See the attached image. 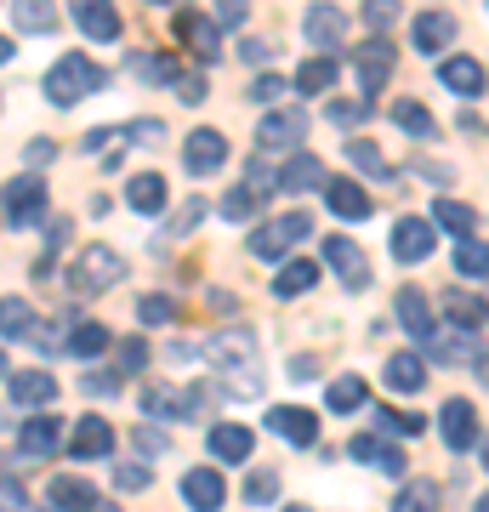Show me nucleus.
<instances>
[{"label": "nucleus", "instance_id": "61", "mask_svg": "<svg viewBox=\"0 0 489 512\" xmlns=\"http://www.w3.org/2000/svg\"><path fill=\"white\" fill-rule=\"evenodd\" d=\"M478 450H484V467H489V433H484V439H478Z\"/></svg>", "mask_w": 489, "mask_h": 512}, {"label": "nucleus", "instance_id": "40", "mask_svg": "<svg viewBox=\"0 0 489 512\" xmlns=\"http://www.w3.org/2000/svg\"><path fill=\"white\" fill-rule=\"evenodd\" d=\"M109 348V330L103 325H74L69 330V353H80V359H91V353Z\"/></svg>", "mask_w": 489, "mask_h": 512}, {"label": "nucleus", "instance_id": "13", "mask_svg": "<svg viewBox=\"0 0 489 512\" xmlns=\"http://www.w3.org/2000/svg\"><path fill=\"white\" fill-rule=\"evenodd\" d=\"M302 137H308V114H302V109L268 114V120H262V131H256V143H262V148H296Z\"/></svg>", "mask_w": 489, "mask_h": 512}, {"label": "nucleus", "instance_id": "45", "mask_svg": "<svg viewBox=\"0 0 489 512\" xmlns=\"http://www.w3.org/2000/svg\"><path fill=\"white\" fill-rule=\"evenodd\" d=\"M347 160L359 165V171H376V177L387 171V160L376 154V143H347Z\"/></svg>", "mask_w": 489, "mask_h": 512}, {"label": "nucleus", "instance_id": "55", "mask_svg": "<svg viewBox=\"0 0 489 512\" xmlns=\"http://www.w3.org/2000/svg\"><path fill=\"white\" fill-rule=\"evenodd\" d=\"M0 507H29V495H23V484H12V478H0Z\"/></svg>", "mask_w": 489, "mask_h": 512}, {"label": "nucleus", "instance_id": "47", "mask_svg": "<svg viewBox=\"0 0 489 512\" xmlns=\"http://www.w3.org/2000/svg\"><path fill=\"white\" fill-rule=\"evenodd\" d=\"M251 97L256 103H279V97H285V74H262V80L251 86Z\"/></svg>", "mask_w": 489, "mask_h": 512}, {"label": "nucleus", "instance_id": "53", "mask_svg": "<svg viewBox=\"0 0 489 512\" xmlns=\"http://www.w3.org/2000/svg\"><path fill=\"white\" fill-rule=\"evenodd\" d=\"M177 97H182V103H205V80H200V74H182Z\"/></svg>", "mask_w": 489, "mask_h": 512}, {"label": "nucleus", "instance_id": "19", "mask_svg": "<svg viewBox=\"0 0 489 512\" xmlns=\"http://www.w3.org/2000/svg\"><path fill=\"white\" fill-rule=\"evenodd\" d=\"M46 501L63 512H86V507H109L103 495H97V484H86V478H52L46 484Z\"/></svg>", "mask_w": 489, "mask_h": 512}, {"label": "nucleus", "instance_id": "44", "mask_svg": "<svg viewBox=\"0 0 489 512\" xmlns=\"http://www.w3.org/2000/svg\"><path fill=\"white\" fill-rule=\"evenodd\" d=\"M273 495H279V478H273V473H251V478H245V501L262 507V501H273Z\"/></svg>", "mask_w": 489, "mask_h": 512}, {"label": "nucleus", "instance_id": "50", "mask_svg": "<svg viewBox=\"0 0 489 512\" xmlns=\"http://www.w3.org/2000/svg\"><path fill=\"white\" fill-rule=\"evenodd\" d=\"M148 467H114V484H120V490H148Z\"/></svg>", "mask_w": 489, "mask_h": 512}, {"label": "nucleus", "instance_id": "2", "mask_svg": "<svg viewBox=\"0 0 489 512\" xmlns=\"http://www.w3.org/2000/svg\"><path fill=\"white\" fill-rule=\"evenodd\" d=\"M114 279H126V256L114 251V245L80 251V262H74V285H80V291H109Z\"/></svg>", "mask_w": 489, "mask_h": 512}, {"label": "nucleus", "instance_id": "32", "mask_svg": "<svg viewBox=\"0 0 489 512\" xmlns=\"http://www.w3.org/2000/svg\"><path fill=\"white\" fill-rule=\"evenodd\" d=\"M279 188H325V165L313 160V154H290L279 165Z\"/></svg>", "mask_w": 489, "mask_h": 512}, {"label": "nucleus", "instance_id": "7", "mask_svg": "<svg viewBox=\"0 0 489 512\" xmlns=\"http://www.w3.org/2000/svg\"><path fill=\"white\" fill-rule=\"evenodd\" d=\"M438 433H444L450 450H472V444L484 439V433H478V410H472L467 399H450L438 410Z\"/></svg>", "mask_w": 489, "mask_h": 512}, {"label": "nucleus", "instance_id": "4", "mask_svg": "<svg viewBox=\"0 0 489 512\" xmlns=\"http://www.w3.org/2000/svg\"><path fill=\"white\" fill-rule=\"evenodd\" d=\"M177 40L200 63H217L222 57V23L217 18H200V12H177Z\"/></svg>", "mask_w": 489, "mask_h": 512}, {"label": "nucleus", "instance_id": "21", "mask_svg": "<svg viewBox=\"0 0 489 512\" xmlns=\"http://www.w3.org/2000/svg\"><path fill=\"white\" fill-rule=\"evenodd\" d=\"M6 393L35 410V404H52L57 399V376H52V370H18V376L6 382Z\"/></svg>", "mask_w": 489, "mask_h": 512}, {"label": "nucleus", "instance_id": "56", "mask_svg": "<svg viewBox=\"0 0 489 512\" xmlns=\"http://www.w3.org/2000/svg\"><path fill=\"white\" fill-rule=\"evenodd\" d=\"M86 393H91V399H109V393H114V376H97V370H91V376H86Z\"/></svg>", "mask_w": 489, "mask_h": 512}, {"label": "nucleus", "instance_id": "43", "mask_svg": "<svg viewBox=\"0 0 489 512\" xmlns=\"http://www.w3.org/2000/svg\"><path fill=\"white\" fill-rule=\"evenodd\" d=\"M137 319H143V325H171V319H177V302H171V296H143V302H137Z\"/></svg>", "mask_w": 489, "mask_h": 512}, {"label": "nucleus", "instance_id": "36", "mask_svg": "<svg viewBox=\"0 0 489 512\" xmlns=\"http://www.w3.org/2000/svg\"><path fill=\"white\" fill-rule=\"evenodd\" d=\"M313 279H319L313 262H285V268L273 274V296H302V291H313Z\"/></svg>", "mask_w": 489, "mask_h": 512}, {"label": "nucleus", "instance_id": "10", "mask_svg": "<svg viewBox=\"0 0 489 512\" xmlns=\"http://www.w3.org/2000/svg\"><path fill=\"white\" fill-rule=\"evenodd\" d=\"M182 501L194 512H217L228 501V484H222L217 467H194V473H182Z\"/></svg>", "mask_w": 489, "mask_h": 512}, {"label": "nucleus", "instance_id": "1", "mask_svg": "<svg viewBox=\"0 0 489 512\" xmlns=\"http://www.w3.org/2000/svg\"><path fill=\"white\" fill-rule=\"evenodd\" d=\"M103 92V69L91 63L86 52H63L46 69V97H52L57 109H74V103H86V97Z\"/></svg>", "mask_w": 489, "mask_h": 512}, {"label": "nucleus", "instance_id": "39", "mask_svg": "<svg viewBox=\"0 0 489 512\" xmlns=\"http://www.w3.org/2000/svg\"><path fill=\"white\" fill-rule=\"evenodd\" d=\"M393 120H399L410 137H433V114L421 109V103H410V97H404V103H393Z\"/></svg>", "mask_w": 489, "mask_h": 512}, {"label": "nucleus", "instance_id": "8", "mask_svg": "<svg viewBox=\"0 0 489 512\" xmlns=\"http://www.w3.org/2000/svg\"><path fill=\"white\" fill-rule=\"evenodd\" d=\"M433 245H438V234L427 217H399V228H393V256L399 262H427Z\"/></svg>", "mask_w": 489, "mask_h": 512}, {"label": "nucleus", "instance_id": "3", "mask_svg": "<svg viewBox=\"0 0 489 512\" xmlns=\"http://www.w3.org/2000/svg\"><path fill=\"white\" fill-rule=\"evenodd\" d=\"M0 211H6L12 228L40 222V211H46V183H40V177H12V183L0 188Z\"/></svg>", "mask_w": 489, "mask_h": 512}, {"label": "nucleus", "instance_id": "33", "mask_svg": "<svg viewBox=\"0 0 489 512\" xmlns=\"http://www.w3.org/2000/svg\"><path fill=\"white\" fill-rule=\"evenodd\" d=\"M29 330H35V308L23 296H0V336L6 342H23Z\"/></svg>", "mask_w": 489, "mask_h": 512}, {"label": "nucleus", "instance_id": "11", "mask_svg": "<svg viewBox=\"0 0 489 512\" xmlns=\"http://www.w3.org/2000/svg\"><path fill=\"white\" fill-rule=\"evenodd\" d=\"M69 6H74V23H80L86 40H120V12H114V0H69Z\"/></svg>", "mask_w": 489, "mask_h": 512}, {"label": "nucleus", "instance_id": "38", "mask_svg": "<svg viewBox=\"0 0 489 512\" xmlns=\"http://www.w3.org/2000/svg\"><path fill=\"white\" fill-rule=\"evenodd\" d=\"M455 274H467V279H484L489 274V245L484 239H461V245H455Z\"/></svg>", "mask_w": 489, "mask_h": 512}, {"label": "nucleus", "instance_id": "37", "mask_svg": "<svg viewBox=\"0 0 489 512\" xmlns=\"http://www.w3.org/2000/svg\"><path fill=\"white\" fill-rule=\"evenodd\" d=\"M433 222H438V228H450L455 239H467L472 228H478L472 205H461V200H438V205H433Z\"/></svg>", "mask_w": 489, "mask_h": 512}, {"label": "nucleus", "instance_id": "25", "mask_svg": "<svg viewBox=\"0 0 489 512\" xmlns=\"http://www.w3.org/2000/svg\"><path fill=\"white\" fill-rule=\"evenodd\" d=\"M336 74H342V63H336L330 52H319V57H308V63H302V74H296V92H302V97H325L330 86H336Z\"/></svg>", "mask_w": 489, "mask_h": 512}, {"label": "nucleus", "instance_id": "46", "mask_svg": "<svg viewBox=\"0 0 489 512\" xmlns=\"http://www.w3.org/2000/svg\"><path fill=\"white\" fill-rule=\"evenodd\" d=\"M393 18H399V0H370V6H364V23H370L376 35H381Z\"/></svg>", "mask_w": 489, "mask_h": 512}, {"label": "nucleus", "instance_id": "30", "mask_svg": "<svg viewBox=\"0 0 489 512\" xmlns=\"http://www.w3.org/2000/svg\"><path fill=\"white\" fill-rule=\"evenodd\" d=\"M251 353H256V342L245 336V330H222V336H211V359H217L222 370L251 365Z\"/></svg>", "mask_w": 489, "mask_h": 512}, {"label": "nucleus", "instance_id": "54", "mask_svg": "<svg viewBox=\"0 0 489 512\" xmlns=\"http://www.w3.org/2000/svg\"><path fill=\"white\" fill-rule=\"evenodd\" d=\"M137 450H148V456H165V433H160V427H137Z\"/></svg>", "mask_w": 489, "mask_h": 512}, {"label": "nucleus", "instance_id": "64", "mask_svg": "<svg viewBox=\"0 0 489 512\" xmlns=\"http://www.w3.org/2000/svg\"><path fill=\"white\" fill-rule=\"evenodd\" d=\"M160 6H165V0H160Z\"/></svg>", "mask_w": 489, "mask_h": 512}, {"label": "nucleus", "instance_id": "58", "mask_svg": "<svg viewBox=\"0 0 489 512\" xmlns=\"http://www.w3.org/2000/svg\"><path fill=\"white\" fill-rule=\"evenodd\" d=\"M290 376H296V382H313V376H319V365H313V359H296V365H290Z\"/></svg>", "mask_w": 489, "mask_h": 512}, {"label": "nucleus", "instance_id": "15", "mask_svg": "<svg viewBox=\"0 0 489 512\" xmlns=\"http://www.w3.org/2000/svg\"><path fill=\"white\" fill-rule=\"evenodd\" d=\"M57 444H63V421H57V416H29V421L18 427V450H23V456L46 461Z\"/></svg>", "mask_w": 489, "mask_h": 512}, {"label": "nucleus", "instance_id": "5", "mask_svg": "<svg viewBox=\"0 0 489 512\" xmlns=\"http://www.w3.org/2000/svg\"><path fill=\"white\" fill-rule=\"evenodd\" d=\"M325 262L336 268V279H342L347 291H364V285H370V262H364V251L347 234H330L325 239Z\"/></svg>", "mask_w": 489, "mask_h": 512}, {"label": "nucleus", "instance_id": "22", "mask_svg": "<svg viewBox=\"0 0 489 512\" xmlns=\"http://www.w3.org/2000/svg\"><path fill=\"white\" fill-rule=\"evenodd\" d=\"M399 325L410 330V336H416L421 348H427V342L438 336V325H433V308H427V296H421V291H399Z\"/></svg>", "mask_w": 489, "mask_h": 512}, {"label": "nucleus", "instance_id": "12", "mask_svg": "<svg viewBox=\"0 0 489 512\" xmlns=\"http://www.w3.org/2000/svg\"><path fill=\"white\" fill-rule=\"evenodd\" d=\"M222 160H228V143H222V131H211V126L194 131V137L182 143V165H188L194 177H211Z\"/></svg>", "mask_w": 489, "mask_h": 512}, {"label": "nucleus", "instance_id": "18", "mask_svg": "<svg viewBox=\"0 0 489 512\" xmlns=\"http://www.w3.org/2000/svg\"><path fill=\"white\" fill-rule=\"evenodd\" d=\"M353 456L364 461V467H376V473H387V478H404V450H393L387 439H376V433H359V439L347 444Z\"/></svg>", "mask_w": 489, "mask_h": 512}, {"label": "nucleus", "instance_id": "28", "mask_svg": "<svg viewBox=\"0 0 489 512\" xmlns=\"http://www.w3.org/2000/svg\"><path fill=\"white\" fill-rule=\"evenodd\" d=\"M12 23L23 35H52L57 29V6L52 0H12Z\"/></svg>", "mask_w": 489, "mask_h": 512}, {"label": "nucleus", "instance_id": "6", "mask_svg": "<svg viewBox=\"0 0 489 512\" xmlns=\"http://www.w3.org/2000/svg\"><path fill=\"white\" fill-rule=\"evenodd\" d=\"M268 433L285 444H313L319 439V416L313 410H302V404H273L268 410Z\"/></svg>", "mask_w": 489, "mask_h": 512}, {"label": "nucleus", "instance_id": "51", "mask_svg": "<svg viewBox=\"0 0 489 512\" xmlns=\"http://www.w3.org/2000/svg\"><path fill=\"white\" fill-rule=\"evenodd\" d=\"M433 501H438V490H433V484H416V490H404V495H399V507H404V512L433 507Z\"/></svg>", "mask_w": 489, "mask_h": 512}, {"label": "nucleus", "instance_id": "26", "mask_svg": "<svg viewBox=\"0 0 489 512\" xmlns=\"http://www.w3.org/2000/svg\"><path fill=\"white\" fill-rule=\"evenodd\" d=\"M438 80H444L450 92H461V97L484 92V69H478L472 57H444V63H438Z\"/></svg>", "mask_w": 489, "mask_h": 512}, {"label": "nucleus", "instance_id": "9", "mask_svg": "<svg viewBox=\"0 0 489 512\" xmlns=\"http://www.w3.org/2000/svg\"><path fill=\"white\" fill-rule=\"evenodd\" d=\"M353 69H359V86H364V97H376L381 86H387V74H393V46L387 40H364L359 46V57H353Z\"/></svg>", "mask_w": 489, "mask_h": 512}, {"label": "nucleus", "instance_id": "52", "mask_svg": "<svg viewBox=\"0 0 489 512\" xmlns=\"http://www.w3.org/2000/svg\"><path fill=\"white\" fill-rule=\"evenodd\" d=\"M137 365H148V348L131 336V342H120V370H137Z\"/></svg>", "mask_w": 489, "mask_h": 512}, {"label": "nucleus", "instance_id": "24", "mask_svg": "<svg viewBox=\"0 0 489 512\" xmlns=\"http://www.w3.org/2000/svg\"><path fill=\"white\" fill-rule=\"evenodd\" d=\"M126 205L137 211V217H160V211H165V177H154V171L131 177V183H126Z\"/></svg>", "mask_w": 489, "mask_h": 512}, {"label": "nucleus", "instance_id": "60", "mask_svg": "<svg viewBox=\"0 0 489 512\" xmlns=\"http://www.w3.org/2000/svg\"><path fill=\"white\" fill-rule=\"evenodd\" d=\"M12 57H18V46H12V40L0 35V63H12Z\"/></svg>", "mask_w": 489, "mask_h": 512}, {"label": "nucleus", "instance_id": "23", "mask_svg": "<svg viewBox=\"0 0 489 512\" xmlns=\"http://www.w3.org/2000/svg\"><path fill=\"white\" fill-rule=\"evenodd\" d=\"M381 376H387L393 393H421V387H427V359H421V353H393Z\"/></svg>", "mask_w": 489, "mask_h": 512}, {"label": "nucleus", "instance_id": "57", "mask_svg": "<svg viewBox=\"0 0 489 512\" xmlns=\"http://www.w3.org/2000/svg\"><path fill=\"white\" fill-rule=\"evenodd\" d=\"M239 57H245V63H268V46H262V40H245V46H239Z\"/></svg>", "mask_w": 489, "mask_h": 512}, {"label": "nucleus", "instance_id": "20", "mask_svg": "<svg viewBox=\"0 0 489 512\" xmlns=\"http://www.w3.org/2000/svg\"><path fill=\"white\" fill-rule=\"evenodd\" d=\"M302 29H308V40L319 46V52H336L342 35H347V18H342V6H313Z\"/></svg>", "mask_w": 489, "mask_h": 512}, {"label": "nucleus", "instance_id": "31", "mask_svg": "<svg viewBox=\"0 0 489 512\" xmlns=\"http://www.w3.org/2000/svg\"><path fill=\"white\" fill-rule=\"evenodd\" d=\"M444 313H450V325H467V330L489 325V302L484 296H472V291H450L444 296Z\"/></svg>", "mask_w": 489, "mask_h": 512}, {"label": "nucleus", "instance_id": "59", "mask_svg": "<svg viewBox=\"0 0 489 512\" xmlns=\"http://www.w3.org/2000/svg\"><path fill=\"white\" fill-rule=\"evenodd\" d=\"M52 154H57L52 143H29V165H46V160H52Z\"/></svg>", "mask_w": 489, "mask_h": 512}, {"label": "nucleus", "instance_id": "27", "mask_svg": "<svg viewBox=\"0 0 489 512\" xmlns=\"http://www.w3.org/2000/svg\"><path fill=\"white\" fill-rule=\"evenodd\" d=\"M251 427H239V421H222V427H211V456L217 461H245L251 456Z\"/></svg>", "mask_w": 489, "mask_h": 512}, {"label": "nucleus", "instance_id": "41", "mask_svg": "<svg viewBox=\"0 0 489 512\" xmlns=\"http://www.w3.org/2000/svg\"><path fill=\"white\" fill-rule=\"evenodd\" d=\"M330 410H336V416H347V410H359V404H364V382H359V376H342V382H336V387H330Z\"/></svg>", "mask_w": 489, "mask_h": 512}, {"label": "nucleus", "instance_id": "48", "mask_svg": "<svg viewBox=\"0 0 489 512\" xmlns=\"http://www.w3.org/2000/svg\"><path fill=\"white\" fill-rule=\"evenodd\" d=\"M364 114H370V97H364V103H330V120H336V126H359Z\"/></svg>", "mask_w": 489, "mask_h": 512}, {"label": "nucleus", "instance_id": "62", "mask_svg": "<svg viewBox=\"0 0 489 512\" xmlns=\"http://www.w3.org/2000/svg\"><path fill=\"white\" fill-rule=\"evenodd\" d=\"M6 370H12V365H6V353H0V376H6Z\"/></svg>", "mask_w": 489, "mask_h": 512}, {"label": "nucleus", "instance_id": "63", "mask_svg": "<svg viewBox=\"0 0 489 512\" xmlns=\"http://www.w3.org/2000/svg\"><path fill=\"white\" fill-rule=\"evenodd\" d=\"M478 512H489V495H484V501H478Z\"/></svg>", "mask_w": 489, "mask_h": 512}, {"label": "nucleus", "instance_id": "29", "mask_svg": "<svg viewBox=\"0 0 489 512\" xmlns=\"http://www.w3.org/2000/svg\"><path fill=\"white\" fill-rule=\"evenodd\" d=\"M450 35H455L450 12H421V18H416V52H444Z\"/></svg>", "mask_w": 489, "mask_h": 512}, {"label": "nucleus", "instance_id": "34", "mask_svg": "<svg viewBox=\"0 0 489 512\" xmlns=\"http://www.w3.org/2000/svg\"><path fill=\"white\" fill-rule=\"evenodd\" d=\"M290 245H296V239H290V228H285V222H262V228L251 234V251L262 256V262H279V256L290 251Z\"/></svg>", "mask_w": 489, "mask_h": 512}, {"label": "nucleus", "instance_id": "35", "mask_svg": "<svg viewBox=\"0 0 489 512\" xmlns=\"http://www.w3.org/2000/svg\"><path fill=\"white\" fill-rule=\"evenodd\" d=\"M262 200H268V194H262V188H256L251 177H245L239 188H228V194H222V217H228V222H245Z\"/></svg>", "mask_w": 489, "mask_h": 512}, {"label": "nucleus", "instance_id": "17", "mask_svg": "<svg viewBox=\"0 0 489 512\" xmlns=\"http://www.w3.org/2000/svg\"><path fill=\"white\" fill-rule=\"evenodd\" d=\"M194 404H200V393H177V387H143V410L154 421H182V416H194Z\"/></svg>", "mask_w": 489, "mask_h": 512}, {"label": "nucleus", "instance_id": "16", "mask_svg": "<svg viewBox=\"0 0 489 512\" xmlns=\"http://www.w3.org/2000/svg\"><path fill=\"white\" fill-rule=\"evenodd\" d=\"M325 205L336 211V217H347V222H359V217H370V194H364L353 177H325Z\"/></svg>", "mask_w": 489, "mask_h": 512}, {"label": "nucleus", "instance_id": "14", "mask_svg": "<svg viewBox=\"0 0 489 512\" xmlns=\"http://www.w3.org/2000/svg\"><path fill=\"white\" fill-rule=\"evenodd\" d=\"M114 450V427L103 416H86L80 427H74V439H69V456L74 461H103Z\"/></svg>", "mask_w": 489, "mask_h": 512}, {"label": "nucleus", "instance_id": "49", "mask_svg": "<svg viewBox=\"0 0 489 512\" xmlns=\"http://www.w3.org/2000/svg\"><path fill=\"white\" fill-rule=\"evenodd\" d=\"M245 12H251V0H217V23H222V29H239Z\"/></svg>", "mask_w": 489, "mask_h": 512}, {"label": "nucleus", "instance_id": "42", "mask_svg": "<svg viewBox=\"0 0 489 512\" xmlns=\"http://www.w3.org/2000/svg\"><path fill=\"white\" fill-rule=\"evenodd\" d=\"M370 416H376V427L399 433V439H410V433H421V427H427V416H410V410H370Z\"/></svg>", "mask_w": 489, "mask_h": 512}]
</instances>
